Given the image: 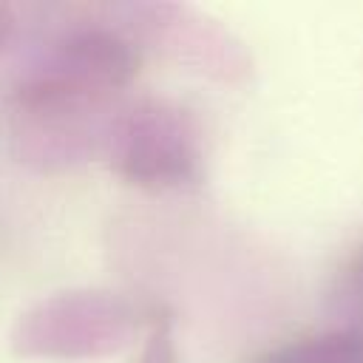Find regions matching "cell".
<instances>
[{
    "instance_id": "obj_1",
    "label": "cell",
    "mask_w": 363,
    "mask_h": 363,
    "mask_svg": "<svg viewBox=\"0 0 363 363\" xmlns=\"http://www.w3.org/2000/svg\"><path fill=\"white\" fill-rule=\"evenodd\" d=\"M102 159L116 179L145 193L190 190L204 173V133L176 99H125L108 125Z\"/></svg>"
},
{
    "instance_id": "obj_2",
    "label": "cell",
    "mask_w": 363,
    "mask_h": 363,
    "mask_svg": "<svg viewBox=\"0 0 363 363\" xmlns=\"http://www.w3.org/2000/svg\"><path fill=\"white\" fill-rule=\"evenodd\" d=\"M119 96L71 91L37 79H17L11 94V150L40 173H68L102 156Z\"/></svg>"
},
{
    "instance_id": "obj_3",
    "label": "cell",
    "mask_w": 363,
    "mask_h": 363,
    "mask_svg": "<svg viewBox=\"0 0 363 363\" xmlns=\"http://www.w3.org/2000/svg\"><path fill=\"white\" fill-rule=\"evenodd\" d=\"M136 332L139 312L125 295L82 286L54 292L20 312L9 346L17 357L94 360L128 349Z\"/></svg>"
},
{
    "instance_id": "obj_4",
    "label": "cell",
    "mask_w": 363,
    "mask_h": 363,
    "mask_svg": "<svg viewBox=\"0 0 363 363\" xmlns=\"http://www.w3.org/2000/svg\"><path fill=\"white\" fill-rule=\"evenodd\" d=\"M122 26L139 48H150L184 71L213 79H238L247 71V54L233 34L184 3H128L119 9Z\"/></svg>"
},
{
    "instance_id": "obj_5",
    "label": "cell",
    "mask_w": 363,
    "mask_h": 363,
    "mask_svg": "<svg viewBox=\"0 0 363 363\" xmlns=\"http://www.w3.org/2000/svg\"><path fill=\"white\" fill-rule=\"evenodd\" d=\"M142 71V48L113 26H77L48 40L20 74L71 91L119 96Z\"/></svg>"
},
{
    "instance_id": "obj_6",
    "label": "cell",
    "mask_w": 363,
    "mask_h": 363,
    "mask_svg": "<svg viewBox=\"0 0 363 363\" xmlns=\"http://www.w3.org/2000/svg\"><path fill=\"white\" fill-rule=\"evenodd\" d=\"M360 343L346 332H326L315 337H301L264 352L255 363H354Z\"/></svg>"
},
{
    "instance_id": "obj_7",
    "label": "cell",
    "mask_w": 363,
    "mask_h": 363,
    "mask_svg": "<svg viewBox=\"0 0 363 363\" xmlns=\"http://www.w3.org/2000/svg\"><path fill=\"white\" fill-rule=\"evenodd\" d=\"M142 363H176V346H173V332L167 315H153L147 343L142 349Z\"/></svg>"
},
{
    "instance_id": "obj_8",
    "label": "cell",
    "mask_w": 363,
    "mask_h": 363,
    "mask_svg": "<svg viewBox=\"0 0 363 363\" xmlns=\"http://www.w3.org/2000/svg\"><path fill=\"white\" fill-rule=\"evenodd\" d=\"M17 34H20V17H17L14 6L0 0V54L14 45Z\"/></svg>"
}]
</instances>
